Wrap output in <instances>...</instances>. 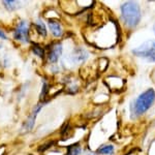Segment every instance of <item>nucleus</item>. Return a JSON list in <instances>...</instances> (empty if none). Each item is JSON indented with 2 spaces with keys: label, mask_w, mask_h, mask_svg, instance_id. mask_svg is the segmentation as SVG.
<instances>
[{
  "label": "nucleus",
  "mask_w": 155,
  "mask_h": 155,
  "mask_svg": "<svg viewBox=\"0 0 155 155\" xmlns=\"http://www.w3.org/2000/svg\"><path fill=\"white\" fill-rule=\"evenodd\" d=\"M36 30L37 32H38L42 36H47V29H46V26H45V24L42 23L41 20H37L36 22Z\"/></svg>",
  "instance_id": "nucleus-10"
},
{
  "label": "nucleus",
  "mask_w": 155,
  "mask_h": 155,
  "mask_svg": "<svg viewBox=\"0 0 155 155\" xmlns=\"http://www.w3.org/2000/svg\"><path fill=\"white\" fill-rule=\"evenodd\" d=\"M48 22H49V26H50V29H51L52 33L57 37L61 35L62 29H61V26H60L59 22L56 21V20H52V19H50Z\"/></svg>",
  "instance_id": "nucleus-8"
},
{
  "label": "nucleus",
  "mask_w": 155,
  "mask_h": 155,
  "mask_svg": "<svg viewBox=\"0 0 155 155\" xmlns=\"http://www.w3.org/2000/svg\"><path fill=\"white\" fill-rule=\"evenodd\" d=\"M48 90H49V86H48V84L45 82L44 85H42V91H41V98H45L46 94L48 93Z\"/></svg>",
  "instance_id": "nucleus-14"
},
{
  "label": "nucleus",
  "mask_w": 155,
  "mask_h": 155,
  "mask_svg": "<svg viewBox=\"0 0 155 155\" xmlns=\"http://www.w3.org/2000/svg\"><path fill=\"white\" fill-rule=\"evenodd\" d=\"M132 53L136 56L141 57L149 62H155V41H148L142 44L137 48L132 50Z\"/></svg>",
  "instance_id": "nucleus-3"
},
{
  "label": "nucleus",
  "mask_w": 155,
  "mask_h": 155,
  "mask_svg": "<svg viewBox=\"0 0 155 155\" xmlns=\"http://www.w3.org/2000/svg\"><path fill=\"white\" fill-rule=\"evenodd\" d=\"M81 153V147L79 144L71 145V146L67 147V154L66 155H79Z\"/></svg>",
  "instance_id": "nucleus-9"
},
{
  "label": "nucleus",
  "mask_w": 155,
  "mask_h": 155,
  "mask_svg": "<svg viewBox=\"0 0 155 155\" xmlns=\"http://www.w3.org/2000/svg\"><path fill=\"white\" fill-rule=\"evenodd\" d=\"M42 106H44V104H39L38 106L35 107V110H34V111L31 113V115H30V116L28 117V119L26 120V122H25L24 125H23V130L25 132L30 131L32 128H33L34 123H35L36 116H37V114H38L39 110H41V107H42Z\"/></svg>",
  "instance_id": "nucleus-5"
},
{
  "label": "nucleus",
  "mask_w": 155,
  "mask_h": 155,
  "mask_svg": "<svg viewBox=\"0 0 155 155\" xmlns=\"http://www.w3.org/2000/svg\"><path fill=\"white\" fill-rule=\"evenodd\" d=\"M3 4L8 11H14L17 7V2L12 1V0H5V1H3Z\"/></svg>",
  "instance_id": "nucleus-13"
},
{
  "label": "nucleus",
  "mask_w": 155,
  "mask_h": 155,
  "mask_svg": "<svg viewBox=\"0 0 155 155\" xmlns=\"http://www.w3.org/2000/svg\"><path fill=\"white\" fill-rule=\"evenodd\" d=\"M62 53V46L60 44H55L52 46L51 51L49 53V62L51 63H56L58 61L59 57L61 56Z\"/></svg>",
  "instance_id": "nucleus-6"
},
{
  "label": "nucleus",
  "mask_w": 155,
  "mask_h": 155,
  "mask_svg": "<svg viewBox=\"0 0 155 155\" xmlns=\"http://www.w3.org/2000/svg\"><path fill=\"white\" fill-rule=\"evenodd\" d=\"M0 37H1L2 39H6V38H7V37H6V35H5V34L3 33V32L1 31V30H0Z\"/></svg>",
  "instance_id": "nucleus-15"
},
{
  "label": "nucleus",
  "mask_w": 155,
  "mask_h": 155,
  "mask_svg": "<svg viewBox=\"0 0 155 155\" xmlns=\"http://www.w3.org/2000/svg\"><path fill=\"white\" fill-rule=\"evenodd\" d=\"M121 16L127 27L134 28L141 21V9L137 2L128 1L121 5Z\"/></svg>",
  "instance_id": "nucleus-2"
},
{
  "label": "nucleus",
  "mask_w": 155,
  "mask_h": 155,
  "mask_svg": "<svg viewBox=\"0 0 155 155\" xmlns=\"http://www.w3.org/2000/svg\"><path fill=\"white\" fill-rule=\"evenodd\" d=\"M28 24L26 21H22L15 30V38L27 42L28 41Z\"/></svg>",
  "instance_id": "nucleus-4"
},
{
  "label": "nucleus",
  "mask_w": 155,
  "mask_h": 155,
  "mask_svg": "<svg viewBox=\"0 0 155 155\" xmlns=\"http://www.w3.org/2000/svg\"><path fill=\"white\" fill-rule=\"evenodd\" d=\"M32 51H33V53L37 55L38 57H44V55H45V51H44V49H41V47H39L38 45H36V44H34L33 46H32Z\"/></svg>",
  "instance_id": "nucleus-12"
},
{
  "label": "nucleus",
  "mask_w": 155,
  "mask_h": 155,
  "mask_svg": "<svg viewBox=\"0 0 155 155\" xmlns=\"http://www.w3.org/2000/svg\"><path fill=\"white\" fill-rule=\"evenodd\" d=\"M0 49H1V45H0Z\"/></svg>",
  "instance_id": "nucleus-17"
},
{
  "label": "nucleus",
  "mask_w": 155,
  "mask_h": 155,
  "mask_svg": "<svg viewBox=\"0 0 155 155\" xmlns=\"http://www.w3.org/2000/svg\"><path fill=\"white\" fill-rule=\"evenodd\" d=\"M114 152V147L112 145H106L97 150V153L99 154H112Z\"/></svg>",
  "instance_id": "nucleus-11"
},
{
  "label": "nucleus",
  "mask_w": 155,
  "mask_h": 155,
  "mask_svg": "<svg viewBox=\"0 0 155 155\" xmlns=\"http://www.w3.org/2000/svg\"><path fill=\"white\" fill-rule=\"evenodd\" d=\"M87 57H88V53L82 48L76 49L74 54H72V60H74V62H77V63L85 61L87 59Z\"/></svg>",
  "instance_id": "nucleus-7"
},
{
  "label": "nucleus",
  "mask_w": 155,
  "mask_h": 155,
  "mask_svg": "<svg viewBox=\"0 0 155 155\" xmlns=\"http://www.w3.org/2000/svg\"><path fill=\"white\" fill-rule=\"evenodd\" d=\"M155 101V91L148 89L139 95V97L131 104V117H137L143 115L152 107Z\"/></svg>",
  "instance_id": "nucleus-1"
},
{
  "label": "nucleus",
  "mask_w": 155,
  "mask_h": 155,
  "mask_svg": "<svg viewBox=\"0 0 155 155\" xmlns=\"http://www.w3.org/2000/svg\"><path fill=\"white\" fill-rule=\"evenodd\" d=\"M153 30H154V33H155V24H154V26H153Z\"/></svg>",
  "instance_id": "nucleus-16"
}]
</instances>
